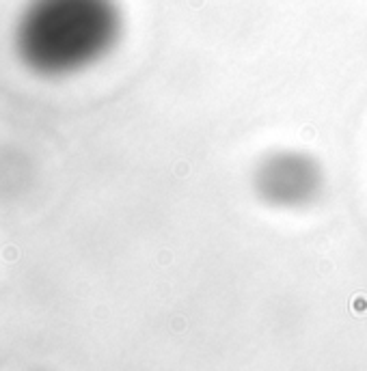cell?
Instances as JSON below:
<instances>
[{"instance_id":"1","label":"cell","mask_w":367,"mask_h":371,"mask_svg":"<svg viewBox=\"0 0 367 371\" xmlns=\"http://www.w3.org/2000/svg\"><path fill=\"white\" fill-rule=\"evenodd\" d=\"M124 35L119 0H31L16 26V52L43 78H67L104 61Z\"/></svg>"},{"instance_id":"2","label":"cell","mask_w":367,"mask_h":371,"mask_svg":"<svg viewBox=\"0 0 367 371\" xmlns=\"http://www.w3.org/2000/svg\"><path fill=\"white\" fill-rule=\"evenodd\" d=\"M324 190V171L313 156L296 149H277L259 158L253 169V192L275 209L313 205Z\"/></svg>"}]
</instances>
